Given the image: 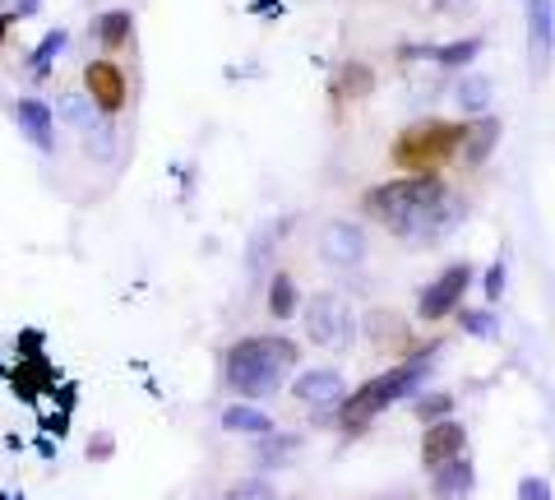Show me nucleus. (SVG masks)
Listing matches in <instances>:
<instances>
[{
	"mask_svg": "<svg viewBox=\"0 0 555 500\" xmlns=\"http://www.w3.org/2000/svg\"><path fill=\"white\" fill-rule=\"evenodd\" d=\"M112 120H98V126L89 130V153H98V158H112V149H116V140H112Z\"/></svg>",
	"mask_w": 555,
	"mask_h": 500,
	"instance_id": "cd10ccee",
	"label": "nucleus"
},
{
	"mask_svg": "<svg viewBox=\"0 0 555 500\" xmlns=\"http://www.w3.org/2000/svg\"><path fill=\"white\" fill-rule=\"evenodd\" d=\"M408 56H430L444 70H467L477 56H481V38H459V42H444V47H412Z\"/></svg>",
	"mask_w": 555,
	"mask_h": 500,
	"instance_id": "dca6fc26",
	"label": "nucleus"
},
{
	"mask_svg": "<svg viewBox=\"0 0 555 500\" xmlns=\"http://www.w3.org/2000/svg\"><path fill=\"white\" fill-rule=\"evenodd\" d=\"M375 500H416L412 491H389V496H375Z\"/></svg>",
	"mask_w": 555,
	"mask_h": 500,
	"instance_id": "473e14b6",
	"label": "nucleus"
},
{
	"mask_svg": "<svg viewBox=\"0 0 555 500\" xmlns=\"http://www.w3.org/2000/svg\"><path fill=\"white\" fill-rule=\"evenodd\" d=\"M454 316L463 324V334H473V338H495L500 334V320L491 316V310H467V306H459Z\"/></svg>",
	"mask_w": 555,
	"mask_h": 500,
	"instance_id": "a878e982",
	"label": "nucleus"
},
{
	"mask_svg": "<svg viewBox=\"0 0 555 500\" xmlns=\"http://www.w3.org/2000/svg\"><path fill=\"white\" fill-rule=\"evenodd\" d=\"M10 24H14V14H0V42H5V33H10Z\"/></svg>",
	"mask_w": 555,
	"mask_h": 500,
	"instance_id": "72a5a7b5",
	"label": "nucleus"
},
{
	"mask_svg": "<svg viewBox=\"0 0 555 500\" xmlns=\"http://www.w3.org/2000/svg\"><path fill=\"white\" fill-rule=\"evenodd\" d=\"M467 134V120H416L393 140V167L408 171V177H430L440 171L449 158H459Z\"/></svg>",
	"mask_w": 555,
	"mask_h": 500,
	"instance_id": "20e7f679",
	"label": "nucleus"
},
{
	"mask_svg": "<svg viewBox=\"0 0 555 500\" xmlns=\"http://www.w3.org/2000/svg\"><path fill=\"white\" fill-rule=\"evenodd\" d=\"M14 120H20V130L33 140V149H42V153L56 149V112H51L47 102H38V98L14 102Z\"/></svg>",
	"mask_w": 555,
	"mask_h": 500,
	"instance_id": "ddd939ff",
	"label": "nucleus"
},
{
	"mask_svg": "<svg viewBox=\"0 0 555 500\" xmlns=\"http://www.w3.org/2000/svg\"><path fill=\"white\" fill-rule=\"evenodd\" d=\"M301 324H306V338L315 343L324 352H347L352 348V334H357V316L352 306H347L338 292H315V297L306 302L301 310Z\"/></svg>",
	"mask_w": 555,
	"mask_h": 500,
	"instance_id": "39448f33",
	"label": "nucleus"
},
{
	"mask_svg": "<svg viewBox=\"0 0 555 500\" xmlns=\"http://www.w3.org/2000/svg\"><path fill=\"white\" fill-rule=\"evenodd\" d=\"M518 500H555L551 496V482L546 477H518Z\"/></svg>",
	"mask_w": 555,
	"mask_h": 500,
	"instance_id": "c85d7f7f",
	"label": "nucleus"
},
{
	"mask_svg": "<svg viewBox=\"0 0 555 500\" xmlns=\"http://www.w3.org/2000/svg\"><path fill=\"white\" fill-rule=\"evenodd\" d=\"M292 394H297L306 408H343V399H347V381H343L338 371L320 367V371H301V375H297V385H292Z\"/></svg>",
	"mask_w": 555,
	"mask_h": 500,
	"instance_id": "9b49d317",
	"label": "nucleus"
},
{
	"mask_svg": "<svg viewBox=\"0 0 555 500\" xmlns=\"http://www.w3.org/2000/svg\"><path fill=\"white\" fill-rule=\"evenodd\" d=\"M491 98H495V84H491V75L463 70L459 89H454V102H459V107H463L467 116H486V107H491Z\"/></svg>",
	"mask_w": 555,
	"mask_h": 500,
	"instance_id": "a211bd4d",
	"label": "nucleus"
},
{
	"mask_svg": "<svg viewBox=\"0 0 555 500\" xmlns=\"http://www.w3.org/2000/svg\"><path fill=\"white\" fill-rule=\"evenodd\" d=\"M269 310L278 320H287L292 310H297V283H292L287 273H273L269 279Z\"/></svg>",
	"mask_w": 555,
	"mask_h": 500,
	"instance_id": "393cba45",
	"label": "nucleus"
},
{
	"mask_svg": "<svg viewBox=\"0 0 555 500\" xmlns=\"http://www.w3.org/2000/svg\"><path fill=\"white\" fill-rule=\"evenodd\" d=\"M481 292H486V302H500V292H505V265H491L486 269V279H481Z\"/></svg>",
	"mask_w": 555,
	"mask_h": 500,
	"instance_id": "7c9ffc66",
	"label": "nucleus"
},
{
	"mask_svg": "<svg viewBox=\"0 0 555 500\" xmlns=\"http://www.w3.org/2000/svg\"><path fill=\"white\" fill-rule=\"evenodd\" d=\"M320 255H324V265H334V269H357L361 260H366V232H361L352 218L324 222L320 228Z\"/></svg>",
	"mask_w": 555,
	"mask_h": 500,
	"instance_id": "6e6552de",
	"label": "nucleus"
},
{
	"mask_svg": "<svg viewBox=\"0 0 555 500\" xmlns=\"http://www.w3.org/2000/svg\"><path fill=\"white\" fill-rule=\"evenodd\" d=\"M440 352V338L430 343V348L422 352H412L408 361H398V367H389L385 375H371L361 389H352L343 399V431H366L379 412L393 408L398 399H408V394H422V381H426V371H430V357Z\"/></svg>",
	"mask_w": 555,
	"mask_h": 500,
	"instance_id": "7ed1b4c3",
	"label": "nucleus"
},
{
	"mask_svg": "<svg viewBox=\"0 0 555 500\" xmlns=\"http://www.w3.org/2000/svg\"><path fill=\"white\" fill-rule=\"evenodd\" d=\"M228 500H278L269 482H241V487H232Z\"/></svg>",
	"mask_w": 555,
	"mask_h": 500,
	"instance_id": "c756f323",
	"label": "nucleus"
},
{
	"mask_svg": "<svg viewBox=\"0 0 555 500\" xmlns=\"http://www.w3.org/2000/svg\"><path fill=\"white\" fill-rule=\"evenodd\" d=\"M56 120H65V126L79 130V134H89L98 126V102L89 93H61L56 98Z\"/></svg>",
	"mask_w": 555,
	"mask_h": 500,
	"instance_id": "aec40b11",
	"label": "nucleus"
},
{
	"mask_svg": "<svg viewBox=\"0 0 555 500\" xmlns=\"http://www.w3.org/2000/svg\"><path fill=\"white\" fill-rule=\"evenodd\" d=\"M83 84H89V98L98 102L102 116H116L126 107V75L112 61H89L83 65Z\"/></svg>",
	"mask_w": 555,
	"mask_h": 500,
	"instance_id": "9d476101",
	"label": "nucleus"
},
{
	"mask_svg": "<svg viewBox=\"0 0 555 500\" xmlns=\"http://www.w3.org/2000/svg\"><path fill=\"white\" fill-rule=\"evenodd\" d=\"M412 412H416V422H444V418H454V394H444V389H430V394H416L412 399Z\"/></svg>",
	"mask_w": 555,
	"mask_h": 500,
	"instance_id": "b1692460",
	"label": "nucleus"
},
{
	"mask_svg": "<svg viewBox=\"0 0 555 500\" xmlns=\"http://www.w3.org/2000/svg\"><path fill=\"white\" fill-rule=\"evenodd\" d=\"M61 47H65V33H61V28H56V33H47L42 47L33 51V75H47V70H51V61L61 56Z\"/></svg>",
	"mask_w": 555,
	"mask_h": 500,
	"instance_id": "bb28decb",
	"label": "nucleus"
},
{
	"mask_svg": "<svg viewBox=\"0 0 555 500\" xmlns=\"http://www.w3.org/2000/svg\"><path fill=\"white\" fill-rule=\"evenodd\" d=\"M297 343L283 334H250L228 348L222 357V375H228V389L241 399H273L278 389L287 385V375L297 371Z\"/></svg>",
	"mask_w": 555,
	"mask_h": 500,
	"instance_id": "f03ea898",
	"label": "nucleus"
},
{
	"mask_svg": "<svg viewBox=\"0 0 555 500\" xmlns=\"http://www.w3.org/2000/svg\"><path fill=\"white\" fill-rule=\"evenodd\" d=\"M361 209L379 228H389L398 241H408V246H436V241L454 236L467 218L463 195L449 191L436 171L430 177H393L371 185L361 195Z\"/></svg>",
	"mask_w": 555,
	"mask_h": 500,
	"instance_id": "f257e3e1",
	"label": "nucleus"
},
{
	"mask_svg": "<svg viewBox=\"0 0 555 500\" xmlns=\"http://www.w3.org/2000/svg\"><path fill=\"white\" fill-rule=\"evenodd\" d=\"M297 436H278V431H269V436H259V445H255V459H259V469H283V463L297 454Z\"/></svg>",
	"mask_w": 555,
	"mask_h": 500,
	"instance_id": "412c9836",
	"label": "nucleus"
},
{
	"mask_svg": "<svg viewBox=\"0 0 555 500\" xmlns=\"http://www.w3.org/2000/svg\"><path fill=\"white\" fill-rule=\"evenodd\" d=\"M338 93L343 98H371L375 93V70L366 61H347L338 70Z\"/></svg>",
	"mask_w": 555,
	"mask_h": 500,
	"instance_id": "4be33fe9",
	"label": "nucleus"
},
{
	"mask_svg": "<svg viewBox=\"0 0 555 500\" xmlns=\"http://www.w3.org/2000/svg\"><path fill=\"white\" fill-rule=\"evenodd\" d=\"M366 338L379 357H398V352H408V343H412L408 320L398 316V310H385V306L366 316Z\"/></svg>",
	"mask_w": 555,
	"mask_h": 500,
	"instance_id": "f8f14e48",
	"label": "nucleus"
},
{
	"mask_svg": "<svg viewBox=\"0 0 555 500\" xmlns=\"http://www.w3.org/2000/svg\"><path fill=\"white\" fill-rule=\"evenodd\" d=\"M283 232H287V218H273V222H264L255 236H250V251H246V269L255 273H269V260H273V251H278V241H283Z\"/></svg>",
	"mask_w": 555,
	"mask_h": 500,
	"instance_id": "f3484780",
	"label": "nucleus"
},
{
	"mask_svg": "<svg viewBox=\"0 0 555 500\" xmlns=\"http://www.w3.org/2000/svg\"><path fill=\"white\" fill-rule=\"evenodd\" d=\"M500 134H505V126H500V116H491V112H486V116H473V120H467V134H463L459 158H463L467 167H481V163L495 153Z\"/></svg>",
	"mask_w": 555,
	"mask_h": 500,
	"instance_id": "4468645a",
	"label": "nucleus"
},
{
	"mask_svg": "<svg viewBox=\"0 0 555 500\" xmlns=\"http://www.w3.org/2000/svg\"><path fill=\"white\" fill-rule=\"evenodd\" d=\"M473 487H477V469H473V459L467 454L430 473V500H467Z\"/></svg>",
	"mask_w": 555,
	"mask_h": 500,
	"instance_id": "2eb2a0df",
	"label": "nucleus"
},
{
	"mask_svg": "<svg viewBox=\"0 0 555 500\" xmlns=\"http://www.w3.org/2000/svg\"><path fill=\"white\" fill-rule=\"evenodd\" d=\"M222 431H232V436H269V431H278L273 426V418L269 412H259V408H250V403H232L228 412H222Z\"/></svg>",
	"mask_w": 555,
	"mask_h": 500,
	"instance_id": "6ab92c4d",
	"label": "nucleus"
},
{
	"mask_svg": "<svg viewBox=\"0 0 555 500\" xmlns=\"http://www.w3.org/2000/svg\"><path fill=\"white\" fill-rule=\"evenodd\" d=\"M555 61V0H528V75L546 79Z\"/></svg>",
	"mask_w": 555,
	"mask_h": 500,
	"instance_id": "0eeeda50",
	"label": "nucleus"
},
{
	"mask_svg": "<svg viewBox=\"0 0 555 500\" xmlns=\"http://www.w3.org/2000/svg\"><path fill=\"white\" fill-rule=\"evenodd\" d=\"M467 287H473V265H467V260L463 265H449L440 279L426 283V292L416 297V316L430 320V324L444 320V316H454V310L463 306V292Z\"/></svg>",
	"mask_w": 555,
	"mask_h": 500,
	"instance_id": "423d86ee",
	"label": "nucleus"
},
{
	"mask_svg": "<svg viewBox=\"0 0 555 500\" xmlns=\"http://www.w3.org/2000/svg\"><path fill=\"white\" fill-rule=\"evenodd\" d=\"M112 454V436H98L93 445H89V459H107Z\"/></svg>",
	"mask_w": 555,
	"mask_h": 500,
	"instance_id": "2f4dec72",
	"label": "nucleus"
},
{
	"mask_svg": "<svg viewBox=\"0 0 555 500\" xmlns=\"http://www.w3.org/2000/svg\"><path fill=\"white\" fill-rule=\"evenodd\" d=\"M130 33H134V20H130V10H107L98 20V38H102V47L107 51H120L130 42Z\"/></svg>",
	"mask_w": 555,
	"mask_h": 500,
	"instance_id": "5701e85b",
	"label": "nucleus"
},
{
	"mask_svg": "<svg viewBox=\"0 0 555 500\" xmlns=\"http://www.w3.org/2000/svg\"><path fill=\"white\" fill-rule=\"evenodd\" d=\"M463 450H467V426L463 422L444 418V422H430L426 426V436H422V463H426L430 473L444 469V463H454V459H463Z\"/></svg>",
	"mask_w": 555,
	"mask_h": 500,
	"instance_id": "1a4fd4ad",
	"label": "nucleus"
}]
</instances>
